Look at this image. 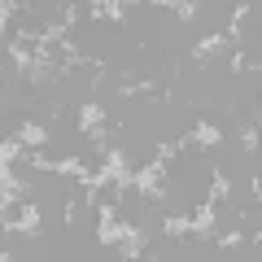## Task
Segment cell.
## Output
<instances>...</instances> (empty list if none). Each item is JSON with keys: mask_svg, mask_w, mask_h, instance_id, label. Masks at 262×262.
Here are the masks:
<instances>
[{"mask_svg": "<svg viewBox=\"0 0 262 262\" xmlns=\"http://www.w3.org/2000/svg\"><path fill=\"white\" fill-rule=\"evenodd\" d=\"M0 232L5 236H44V206H39V196H18V201H5L0 210Z\"/></svg>", "mask_w": 262, "mask_h": 262, "instance_id": "obj_1", "label": "cell"}, {"mask_svg": "<svg viewBox=\"0 0 262 262\" xmlns=\"http://www.w3.org/2000/svg\"><path fill=\"white\" fill-rule=\"evenodd\" d=\"M188 140H192L201 153H210V149H219V144H223V127H219V122H210V118H196L192 131H188Z\"/></svg>", "mask_w": 262, "mask_h": 262, "instance_id": "obj_2", "label": "cell"}, {"mask_svg": "<svg viewBox=\"0 0 262 262\" xmlns=\"http://www.w3.org/2000/svg\"><path fill=\"white\" fill-rule=\"evenodd\" d=\"M227 48V39H223V31H210V35H196V44H192V66H210L219 53Z\"/></svg>", "mask_w": 262, "mask_h": 262, "instance_id": "obj_3", "label": "cell"}]
</instances>
